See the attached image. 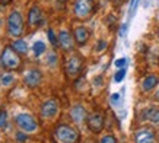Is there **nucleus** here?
Returning <instances> with one entry per match:
<instances>
[{
  "label": "nucleus",
  "instance_id": "nucleus-23",
  "mask_svg": "<svg viewBox=\"0 0 159 143\" xmlns=\"http://www.w3.org/2000/svg\"><path fill=\"white\" fill-rule=\"evenodd\" d=\"M48 38H50V41H51V44H53V45H57L58 44V41H57V37H56V35H54V31L53 29H48Z\"/></svg>",
  "mask_w": 159,
  "mask_h": 143
},
{
  "label": "nucleus",
  "instance_id": "nucleus-24",
  "mask_svg": "<svg viewBox=\"0 0 159 143\" xmlns=\"http://www.w3.org/2000/svg\"><path fill=\"white\" fill-rule=\"evenodd\" d=\"M107 45H108V44H107V41H102V39H101V41H98L95 50H97V51H104V50L107 48Z\"/></svg>",
  "mask_w": 159,
  "mask_h": 143
},
{
  "label": "nucleus",
  "instance_id": "nucleus-11",
  "mask_svg": "<svg viewBox=\"0 0 159 143\" xmlns=\"http://www.w3.org/2000/svg\"><path fill=\"white\" fill-rule=\"evenodd\" d=\"M43 21V10L38 6H32L28 13V24L29 26H38Z\"/></svg>",
  "mask_w": 159,
  "mask_h": 143
},
{
  "label": "nucleus",
  "instance_id": "nucleus-30",
  "mask_svg": "<svg viewBox=\"0 0 159 143\" xmlns=\"http://www.w3.org/2000/svg\"><path fill=\"white\" fill-rule=\"evenodd\" d=\"M158 37H159V29H158Z\"/></svg>",
  "mask_w": 159,
  "mask_h": 143
},
{
  "label": "nucleus",
  "instance_id": "nucleus-4",
  "mask_svg": "<svg viewBox=\"0 0 159 143\" xmlns=\"http://www.w3.org/2000/svg\"><path fill=\"white\" fill-rule=\"evenodd\" d=\"M93 0H77L75 3V15L77 19H88L93 12Z\"/></svg>",
  "mask_w": 159,
  "mask_h": 143
},
{
  "label": "nucleus",
  "instance_id": "nucleus-9",
  "mask_svg": "<svg viewBox=\"0 0 159 143\" xmlns=\"http://www.w3.org/2000/svg\"><path fill=\"white\" fill-rule=\"evenodd\" d=\"M136 143H153L155 142V133L153 130L149 127H143L139 129L136 131V137H134Z\"/></svg>",
  "mask_w": 159,
  "mask_h": 143
},
{
  "label": "nucleus",
  "instance_id": "nucleus-26",
  "mask_svg": "<svg viewBox=\"0 0 159 143\" xmlns=\"http://www.w3.org/2000/svg\"><path fill=\"white\" fill-rule=\"evenodd\" d=\"M116 66L118 67V69H123V67L125 66V58H118V60H116Z\"/></svg>",
  "mask_w": 159,
  "mask_h": 143
},
{
  "label": "nucleus",
  "instance_id": "nucleus-20",
  "mask_svg": "<svg viewBox=\"0 0 159 143\" xmlns=\"http://www.w3.org/2000/svg\"><path fill=\"white\" fill-rule=\"evenodd\" d=\"M7 126V114L6 111H0V129H6Z\"/></svg>",
  "mask_w": 159,
  "mask_h": 143
},
{
  "label": "nucleus",
  "instance_id": "nucleus-28",
  "mask_svg": "<svg viewBox=\"0 0 159 143\" xmlns=\"http://www.w3.org/2000/svg\"><path fill=\"white\" fill-rule=\"evenodd\" d=\"M118 99H120V95H118V94H112V96H111V101H112V102H117Z\"/></svg>",
  "mask_w": 159,
  "mask_h": 143
},
{
  "label": "nucleus",
  "instance_id": "nucleus-27",
  "mask_svg": "<svg viewBox=\"0 0 159 143\" xmlns=\"http://www.w3.org/2000/svg\"><path fill=\"white\" fill-rule=\"evenodd\" d=\"M56 58H57L56 57V54H50L48 56V63L50 64H56Z\"/></svg>",
  "mask_w": 159,
  "mask_h": 143
},
{
  "label": "nucleus",
  "instance_id": "nucleus-3",
  "mask_svg": "<svg viewBox=\"0 0 159 143\" xmlns=\"http://www.w3.org/2000/svg\"><path fill=\"white\" fill-rule=\"evenodd\" d=\"M0 63L3 64V67H6L7 70H16L20 64L19 56L18 53L15 51L12 47H6L2 53V57H0Z\"/></svg>",
  "mask_w": 159,
  "mask_h": 143
},
{
  "label": "nucleus",
  "instance_id": "nucleus-16",
  "mask_svg": "<svg viewBox=\"0 0 159 143\" xmlns=\"http://www.w3.org/2000/svg\"><path fill=\"white\" fill-rule=\"evenodd\" d=\"M143 120H149L153 124H159V110L155 107H150L148 110L143 111Z\"/></svg>",
  "mask_w": 159,
  "mask_h": 143
},
{
  "label": "nucleus",
  "instance_id": "nucleus-12",
  "mask_svg": "<svg viewBox=\"0 0 159 143\" xmlns=\"http://www.w3.org/2000/svg\"><path fill=\"white\" fill-rule=\"evenodd\" d=\"M58 44L66 51L73 50V37L70 35L69 31H60V34H58Z\"/></svg>",
  "mask_w": 159,
  "mask_h": 143
},
{
  "label": "nucleus",
  "instance_id": "nucleus-15",
  "mask_svg": "<svg viewBox=\"0 0 159 143\" xmlns=\"http://www.w3.org/2000/svg\"><path fill=\"white\" fill-rule=\"evenodd\" d=\"M159 82V77L156 75H149V76H146L143 81H142V91L145 92H149L152 91L153 88H156Z\"/></svg>",
  "mask_w": 159,
  "mask_h": 143
},
{
  "label": "nucleus",
  "instance_id": "nucleus-17",
  "mask_svg": "<svg viewBox=\"0 0 159 143\" xmlns=\"http://www.w3.org/2000/svg\"><path fill=\"white\" fill-rule=\"evenodd\" d=\"M10 47L13 48L18 54H26V51H28V45H26V43H25L24 39H16V41H13V44H12Z\"/></svg>",
  "mask_w": 159,
  "mask_h": 143
},
{
  "label": "nucleus",
  "instance_id": "nucleus-19",
  "mask_svg": "<svg viewBox=\"0 0 159 143\" xmlns=\"http://www.w3.org/2000/svg\"><path fill=\"white\" fill-rule=\"evenodd\" d=\"M10 83H13V75H10V73H5V75H2V76H0V85L9 86Z\"/></svg>",
  "mask_w": 159,
  "mask_h": 143
},
{
  "label": "nucleus",
  "instance_id": "nucleus-18",
  "mask_svg": "<svg viewBox=\"0 0 159 143\" xmlns=\"http://www.w3.org/2000/svg\"><path fill=\"white\" fill-rule=\"evenodd\" d=\"M32 50H34V54L38 57V56H41V54L45 51V44H44L43 41H37V43L32 45Z\"/></svg>",
  "mask_w": 159,
  "mask_h": 143
},
{
  "label": "nucleus",
  "instance_id": "nucleus-13",
  "mask_svg": "<svg viewBox=\"0 0 159 143\" xmlns=\"http://www.w3.org/2000/svg\"><path fill=\"white\" fill-rule=\"evenodd\" d=\"M73 37L76 39V43L79 45H83V44H86V41L89 39V31H88L85 26H77L75 29V32H73Z\"/></svg>",
  "mask_w": 159,
  "mask_h": 143
},
{
  "label": "nucleus",
  "instance_id": "nucleus-22",
  "mask_svg": "<svg viewBox=\"0 0 159 143\" xmlns=\"http://www.w3.org/2000/svg\"><path fill=\"white\" fill-rule=\"evenodd\" d=\"M99 143H117V140H116V137H114V136L107 134V136H104V137L99 140Z\"/></svg>",
  "mask_w": 159,
  "mask_h": 143
},
{
  "label": "nucleus",
  "instance_id": "nucleus-6",
  "mask_svg": "<svg viewBox=\"0 0 159 143\" xmlns=\"http://www.w3.org/2000/svg\"><path fill=\"white\" fill-rule=\"evenodd\" d=\"M82 64L83 62L79 56H72L66 62V75H67V77L75 79L76 76H79V73L82 70Z\"/></svg>",
  "mask_w": 159,
  "mask_h": 143
},
{
  "label": "nucleus",
  "instance_id": "nucleus-21",
  "mask_svg": "<svg viewBox=\"0 0 159 143\" xmlns=\"http://www.w3.org/2000/svg\"><path fill=\"white\" fill-rule=\"evenodd\" d=\"M124 76H125V69L123 67V69H120V70L116 73V76H114V81L118 83V82H121L123 79H124Z\"/></svg>",
  "mask_w": 159,
  "mask_h": 143
},
{
  "label": "nucleus",
  "instance_id": "nucleus-5",
  "mask_svg": "<svg viewBox=\"0 0 159 143\" xmlns=\"http://www.w3.org/2000/svg\"><path fill=\"white\" fill-rule=\"evenodd\" d=\"M15 121L18 124V127H19L22 131H25V133H32V131H35V130L38 129L37 120L31 114H19Z\"/></svg>",
  "mask_w": 159,
  "mask_h": 143
},
{
  "label": "nucleus",
  "instance_id": "nucleus-8",
  "mask_svg": "<svg viewBox=\"0 0 159 143\" xmlns=\"http://www.w3.org/2000/svg\"><path fill=\"white\" fill-rule=\"evenodd\" d=\"M58 113V102L56 99L45 101L41 107V117L43 118H53Z\"/></svg>",
  "mask_w": 159,
  "mask_h": 143
},
{
  "label": "nucleus",
  "instance_id": "nucleus-10",
  "mask_svg": "<svg viewBox=\"0 0 159 143\" xmlns=\"http://www.w3.org/2000/svg\"><path fill=\"white\" fill-rule=\"evenodd\" d=\"M43 81V75H41V72L38 69H31V70L26 72V75H25V83L29 86V88H35V86H38Z\"/></svg>",
  "mask_w": 159,
  "mask_h": 143
},
{
  "label": "nucleus",
  "instance_id": "nucleus-2",
  "mask_svg": "<svg viewBox=\"0 0 159 143\" xmlns=\"http://www.w3.org/2000/svg\"><path fill=\"white\" fill-rule=\"evenodd\" d=\"M24 32V21L19 12H10L7 16V34L9 37H20Z\"/></svg>",
  "mask_w": 159,
  "mask_h": 143
},
{
  "label": "nucleus",
  "instance_id": "nucleus-7",
  "mask_svg": "<svg viewBox=\"0 0 159 143\" xmlns=\"http://www.w3.org/2000/svg\"><path fill=\"white\" fill-rule=\"evenodd\" d=\"M86 123L92 133H99L104 129V115L99 111H93L92 114L88 115Z\"/></svg>",
  "mask_w": 159,
  "mask_h": 143
},
{
  "label": "nucleus",
  "instance_id": "nucleus-14",
  "mask_svg": "<svg viewBox=\"0 0 159 143\" xmlns=\"http://www.w3.org/2000/svg\"><path fill=\"white\" fill-rule=\"evenodd\" d=\"M70 117L75 123H82L83 120L86 118V110L83 108L82 105H76L70 110Z\"/></svg>",
  "mask_w": 159,
  "mask_h": 143
},
{
  "label": "nucleus",
  "instance_id": "nucleus-1",
  "mask_svg": "<svg viewBox=\"0 0 159 143\" xmlns=\"http://www.w3.org/2000/svg\"><path fill=\"white\" fill-rule=\"evenodd\" d=\"M54 139H56L57 143H79L80 134L72 126L60 124L54 130Z\"/></svg>",
  "mask_w": 159,
  "mask_h": 143
},
{
  "label": "nucleus",
  "instance_id": "nucleus-29",
  "mask_svg": "<svg viewBox=\"0 0 159 143\" xmlns=\"http://www.w3.org/2000/svg\"><path fill=\"white\" fill-rule=\"evenodd\" d=\"M155 98H156V99H158V101H159V91H158V92H156V95H155Z\"/></svg>",
  "mask_w": 159,
  "mask_h": 143
},
{
  "label": "nucleus",
  "instance_id": "nucleus-31",
  "mask_svg": "<svg viewBox=\"0 0 159 143\" xmlns=\"http://www.w3.org/2000/svg\"><path fill=\"white\" fill-rule=\"evenodd\" d=\"M0 25H2V19H0Z\"/></svg>",
  "mask_w": 159,
  "mask_h": 143
},
{
  "label": "nucleus",
  "instance_id": "nucleus-25",
  "mask_svg": "<svg viewBox=\"0 0 159 143\" xmlns=\"http://www.w3.org/2000/svg\"><path fill=\"white\" fill-rule=\"evenodd\" d=\"M26 134H25V131H19V133L16 134V140L19 143H24V142H26Z\"/></svg>",
  "mask_w": 159,
  "mask_h": 143
}]
</instances>
